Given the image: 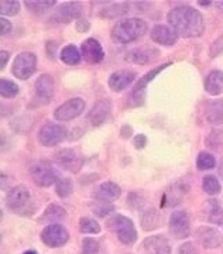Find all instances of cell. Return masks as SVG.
Returning <instances> with one entry per match:
<instances>
[{
  "instance_id": "2e32d148",
  "label": "cell",
  "mask_w": 223,
  "mask_h": 254,
  "mask_svg": "<svg viewBox=\"0 0 223 254\" xmlns=\"http://www.w3.org/2000/svg\"><path fill=\"white\" fill-rule=\"evenodd\" d=\"M197 240L199 245L205 249H218L222 245L223 239L219 230H216L214 227L202 226L198 229L197 232Z\"/></svg>"
},
{
  "instance_id": "9a60e30c",
  "label": "cell",
  "mask_w": 223,
  "mask_h": 254,
  "mask_svg": "<svg viewBox=\"0 0 223 254\" xmlns=\"http://www.w3.org/2000/svg\"><path fill=\"white\" fill-rule=\"evenodd\" d=\"M142 254H171L170 242L164 236L147 237L140 247Z\"/></svg>"
},
{
  "instance_id": "60d3db41",
  "label": "cell",
  "mask_w": 223,
  "mask_h": 254,
  "mask_svg": "<svg viewBox=\"0 0 223 254\" xmlns=\"http://www.w3.org/2000/svg\"><path fill=\"white\" fill-rule=\"evenodd\" d=\"M222 141H223L222 131H212V133H211V136L208 137V140H206L208 145H211L212 148H219V145L222 144Z\"/></svg>"
},
{
  "instance_id": "7dc6e473",
  "label": "cell",
  "mask_w": 223,
  "mask_h": 254,
  "mask_svg": "<svg viewBox=\"0 0 223 254\" xmlns=\"http://www.w3.org/2000/svg\"><path fill=\"white\" fill-rule=\"evenodd\" d=\"M7 61H9V53L1 50V51H0V68H1V69L6 66Z\"/></svg>"
},
{
  "instance_id": "f6af8a7d",
  "label": "cell",
  "mask_w": 223,
  "mask_h": 254,
  "mask_svg": "<svg viewBox=\"0 0 223 254\" xmlns=\"http://www.w3.org/2000/svg\"><path fill=\"white\" fill-rule=\"evenodd\" d=\"M147 144V138L144 134H139V136L134 137V147L136 148H144Z\"/></svg>"
},
{
  "instance_id": "484cf974",
  "label": "cell",
  "mask_w": 223,
  "mask_h": 254,
  "mask_svg": "<svg viewBox=\"0 0 223 254\" xmlns=\"http://www.w3.org/2000/svg\"><path fill=\"white\" fill-rule=\"evenodd\" d=\"M129 9H130L129 3H113V4H109L107 7L102 10L100 16L105 18H115L129 13Z\"/></svg>"
},
{
  "instance_id": "7bdbcfd3",
  "label": "cell",
  "mask_w": 223,
  "mask_h": 254,
  "mask_svg": "<svg viewBox=\"0 0 223 254\" xmlns=\"http://www.w3.org/2000/svg\"><path fill=\"white\" fill-rule=\"evenodd\" d=\"M10 31H11V23L6 18H0V34L1 36H7Z\"/></svg>"
},
{
  "instance_id": "d6986e66",
  "label": "cell",
  "mask_w": 223,
  "mask_h": 254,
  "mask_svg": "<svg viewBox=\"0 0 223 254\" xmlns=\"http://www.w3.org/2000/svg\"><path fill=\"white\" fill-rule=\"evenodd\" d=\"M136 79V73L127 69L116 71L109 78V88L113 92H122Z\"/></svg>"
},
{
  "instance_id": "83f0119b",
  "label": "cell",
  "mask_w": 223,
  "mask_h": 254,
  "mask_svg": "<svg viewBox=\"0 0 223 254\" xmlns=\"http://www.w3.org/2000/svg\"><path fill=\"white\" fill-rule=\"evenodd\" d=\"M161 223V215L155 210V209H150L147 210L143 215V219H142V226L146 232H150V230H154L157 227L160 226Z\"/></svg>"
},
{
  "instance_id": "52a82bcc",
  "label": "cell",
  "mask_w": 223,
  "mask_h": 254,
  "mask_svg": "<svg viewBox=\"0 0 223 254\" xmlns=\"http://www.w3.org/2000/svg\"><path fill=\"white\" fill-rule=\"evenodd\" d=\"M30 175L37 187H41V188L51 187L53 184H57L58 181L55 170L47 163L34 164L30 170Z\"/></svg>"
},
{
  "instance_id": "9c48e42d",
  "label": "cell",
  "mask_w": 223,
  "mask_h": 254,
  "mask_svg": "<svg viewBox=\"0 0 223 254\" xmlns=\"http://www.w3.org/2000/svg\"><path fill=\"white\" fill-rule=\"evenodd\" d=\"M68 239H70V235L67 229L61 226L60 223L48 225L41 232V240L48 247H61L68 242Z\"/></svg>"
},
{
  "instance_id": "5bb4252c",
  "label": "cell",
  "mask_w": 223,
  "mask_h": 254,
  "mask_svg": "<svg viewBox=\"0 0 223 254\" xmlns=\"http://www.w3.org/2000/svg\"><path fill=\"white\" fill-rule=\"evenodd\" d=\"M82 4L80 3H76V1H71V3H63L60 4L55 13H54L53 20L57 21V23H68L71 20H75L82 16Z\"/></svg>"
},
{
  "instance_id": "d4e9b609",
  "label": "cell",
  "mask_w": 223,
  "mask_h": 254,
  "mask_svg": "<svg viewBox=\"0 0 223 254\" xmlns=\"http://www.w3.org/2000/svg\"><path fill=\"white\" fill-rule=\"evenodd\" d=\"M205 89L208 93L218 96L223 93V72L222 71H212L206 76Z\"/></svg>"
},
{
  "instance_id": "d6a6232c",
  "label": "cell",
  "mask_w": 223,
  "mask_h": 254,
  "mask_svg": "<svg viewBox=\"0 0 223 254\" xmlns=\"http://www.w3.org/2000/svg\"><path fill=\"white\" fill-rule=\"evenodd\" d=\"M197 167L199 171H206V170H212L216 167V160L212 154L202 151L199 153L197 158Z\"/></svg>"
},
{
  "instance_id": "836d02e7",
  "label": "cell",
  "mask_w": 223,
  "mask_h": 254,
  "mask_svg": "<svg viewBox=\"0 0 223 254\" xmlns=\"http://www.w3.org/2000/svg\"><path fill=\"white\" fill-rule=\"evenodd\" d=\"M55 190L60 198H68L74 190V184L70 178H58L55 184Z\"/></svg>"
},
{
  "instance_id": "44dd1931",
  "label": "cell",
  "mask_w": 223,
  "mask_h": 254,
  "mask_svg": "<svg viewBox=\"0 0 223 254\" xmlns=\"http://www.w3.org/2000/svg\"><path fill=\"white\" fill-rule=\"evenodd\" d=\"M110 109H112V108H110V102H109V100H98V102L95 103V106L90 109V123H92L93 126H100V125H103V123L106 122V119L109 118V115H110Z\"/></svg>"
},
{
  "instance_id": "7a4b0ae2",
  "label": "cell",
  "mask_w": 223,
  "mask_h": 254,
  "mask_svg": "<svg viewBox=\"0 0 223 254\" xmlns=\"http://www.w3.org/2000/svg\"><path fill=\"white\" fill-rule=\"evenodd\" d=\"M146 31H147V23L143 18H125L117 21L112 27V38L119 44H129L143 37Z\"/></svg>"
},
{
  "instance_id": "4dcf8cb0",
  "label": "cell",
  "mask_w": 223,
  "mask_h": 254,
  "mask_svg": "<svg viewBox=\"0 0 223 254\" xmlns=\"http://www.w3.org/2000/svg\"><path fill=\"white\" fill-rule=\"evenodd\" d=\"M79 230L80 233H85V235H98L100 232V225L95 219L82 218L79 220Z\"/></svg>"
},
{
  "instance_id": "e575fe53",
  "label": "cell",
  "mask_w": 223,
  "mask_h": 254,
  "mask_svg": "<svg viewBox=\"0 0 223 254\" xmlns=\"http://www.w3.org/2000/svg\"><path fill=\"white\" fill-rule=\"evenodd\" d=\"M202 190H205V193H208V195H218L221 192V184H219L216 177L208 175L202 181Z\"/></svg>"
},
{
  "instance_id": "f1b7e54d",
  "label": "cell",
  "mask_w": 223,
  "mask_h": 254,
  "mask_svg": "<svg viewBox=\"0 0 223 254\" xmlns=\"http://www.w3.org/2000/svg\"><path fill=\"white\" fill-rule=\"evenodd\" d=\"M65 216H67V210L57 203L50 205L44 212V219L48 222H61L63 219H65Z\"/></svg>"
},
{
  "instance_id": "f546056e",
  "label": "cell",
  "mask_w": 223,
  "mask_h": 254,
  "mask_svg": "<svg viewBox=\"0 0 223 254\" xmlns=\"http://www.w3.org/2000/svg\"><path fill=\"white\" fill-rule=\"evenodd\" d=\"M90 208L93 210V213H95L96 216H99V218H105V216H107V215H110V213L115 212L113 203H110V202H107V200L96 199L92 203Z\"/></svg>"
},
{
  "instance_id": "681fc988",
  "label": "cell",
  "mask_w": 223,
  "mask_h": 254,
  "mask_svg": "<svg viewBox=\"0 0 223 254\" xmlns=\"http://www.w3.org/2000/svg\"><path fill=\"white\" fill-rule=\"evenodd\" d=\"M23 254H37V252H34V250H28V252H26V253Z\"/></svg>"
},
{
  "instance_id": "277c9868",
  "label": "cell",
  "mask_w": 223,
  "mask_h": 254,
  "mask_svg": "<svg viewBox=\"0 0 223 254\" xmlns=\"http://www.w3.org/2000/svg\"><path fill=\"white\" fill-rule=\"evenodd\" d=\"M109 226L117 235V239L126 246H132L137 240V230L133 222L123 215H115L109 220Z\"/></svg>"
},
{
  "instance_id": "30bf717a",
  "label": "cell",
  "mask_w": 223,
  "mask_h": 254,
  "mask_svg": "<svg viewBox=\"0 0 223 254\" xmlns=\"http://www.w3.org/2000/svg\"><path fill=\"white\" fill-rule=\"evenodd\" d=\"M170 65L171 63H167L164 64V65H161V66H157V68L151 69L150 72H147L143 78H140V79L137 81L136 86L133 88V92H132V102H133L134 106L143 105L144 99H146V86H147L158 73L162 72V71H164L167 66H170Z\"/></svg>"
},
{
  "instance_id": "b9f144b4",
  "label": "cell",
  "mask_w": 223,
  "mask_h": 254,
  "mask_svg": "<svg viewBox=\"0 0 223 254\" xmlns=\"http://www.w3.org/2000/svg\"><path fill=\"white\" fill-rule=\"evenodd\" d=\"M178 254H199V252H198V249L194 243L188 242V243H184L179 247Z\"/></svg>"
},
{
  "instance_id": "4316f807",
  "label": "cell",
  "mask_w": 223,
  "mask_h": 254,
  "mask_svg": "<svg viewBox=\"0 0 223 254\" xmlns=\"http://www.w3.org/2000/svg\"><path fill=\"white\" fill-rule=\"evenodd\" d=\"M60 58H61V61H63L64 64H67V65H76V64L80 61L82 55H80L79 50H78L76 47L70 44V46L64 47L63 50H61Z\"/></svg>"
},
{
  "instance_id": "ba28073f",
  "label": "cell",
  "mask_w": 223,
  "mask_h": 254,
  "mask_svg": "<svg viewBox=\"0 0 223 254\" xmlns=\"http://www.w3.org/2000/svg\"><path fill=\"white\" fill-rule=\"evenodd\" d=\"M85 110V100L80 98H72V99L64 102L61 106H58L54 112V118L60 122H70L78 118Z\"/></svg>"
},
{
  "instance_id": "6da1fadb",
  "label": "cell",
  "mask_w": 223,
  "mask_h": 254,
  "mask_svg": "<svg viewBox=\"0 0 223 254\" xmlns=\"http://www.w3.org/2000/svg\"><path fill=\"white\" fill-rule=\"evenodd\" d=\"M168 23L177 36L184 38H195L204 34L205 21L201 11L192 6H177L168 13Z\"/></svg>"
},
{
  "instance_id": "ffe728a7",
  "label": "cell",
  "mask_w": 223,
  "mask_h": 254,
  "mask_svg": "<svg viewBox=\"0 0 223 254\" xmlns=\"http://www.w3.org/2000/svg\"><path fill=\"white\" fill-rule=\"evenodd\" d=\"M189 185L185 181H177L175 184H172L168 190L164 195V200L168 206H175L178 205L179 202L182 200V198L187 195Z\"/></svg>"
},
{
  "instance_id": "8992f818",
  "label": "cell",
  "mask_w": 223,
  "mask_h": 254,
  "mask_svg": "<svg viewBox=\"0 0 223 254\" xmlns=\"http://www.w3.org/2000/svg\"><path fill=\"white\" fill-rule=\"evenodd\" d=\"M65 137H67L65 127L55 123H45L38 131V141L45 147H54L60 144L65 140Z\"/></svg>"
},
{
  "instance_id": "ab89813d",
  "label": "cell",
  "mask_w": 223,
  "mask_h": 254,
  "mask_svg": "<svg viewBox=\"0 0 223 254\" xmlns=\"http://www.w3.org/2000/svg\"><path fill=\"white\" fill-rule=\"evenodd\" d=\"M222 53H223V34L221 37H218L214 43H212L209 55H211V58H215V57L221 55Z\"/></svg>"
},
{
  "instance_id": "3957f363",
  "label": "cell",
  "mask_w": 223,
  "mask_h": 254,
  "mask_svg": "<svg viewBox=\"0 0 223 254\" xmlns=\"http://www.w3.org/2000/svg\"><path fill=\"white\" fill-rule=\"evenodd\" d=\"M7 206L18 216H31L36 212V202L33 199L31 190L24 185L11 188L7 193Z\"/></svg>"
},
{
  "instance_id": "1f68e13d",
  "label": "cell",
  "mask_w": 223,
  "mask_h": 254,
  "mask_svg": "<svg viewBox=\"0 0 223 254\" xmlns=\"http://www.w3.org/2000/svg\"><path fill=\"white\" fill-rule=\"evenodd\" d=\"M208 208H209V222H212L215 225H222L223 209L219 205V202H216V200L208 202Z\"/></svg>"
},
{
  "instance_id": "ac0fdd59",
  "label": "cell",
  "mask_w": 223,
  "mask_h": 254,
  "mask_svg": "<svg viewBox=\"0 0 223 254\" xmlns=\"http://www.w3.org/2000/svg\"><path fill=\"white\" fill-rule=\"evenodd\" d=\"M151 40L154 43H157V44H160V46H165V47H170L172 44H175L177 43V33L172 30L168 26H164V24H158V26H155V27L151 30Z\"/></svg>"
},
{
  "instance_id": "cb8c5ba5",
  "label": "cell",
  "mask_w": 223,
  "mask_h": 254,
  "mask_svg": "<svg viewBox=\"0 0 223 254\" xmlns=\"http://www.w3.org/2000/svg\"><path fill=\"white\" fill-rule=\"evenodd\" d=\"M120 195H122L120 187L116 185L115 182L110 181L100 184L98 188H96V190H95V198H96V199L107 200V202L120 198Z\"/></svg>"
},
{
  "instance_id": "8fae6325",
  "label": "cell",
  "mask_w": 223,
  "mask_h": 254,
  "mask_svg": "<svg viewBox=\"0 0 223 254\" xmlns=\"http://www.w3.org/2000/svg\"><path fill=\"white\" fill-rule=\"evenodd\" d=\"M55 157V163L58 164L63 170L70 171V173H78L83 164V160L75 150H60Z\"/></svg>"
},
{
  "instance_id": "f35d334b",
  "label": "cell",
  "mask_w": 223,
  "mask_h": 254,
  "mask_svg": "<svg viewBox=\"0 0 223 254\" xmlns=\"http://www.w3.org/2000/svg\"><path fill=\"white\" fill-rule=\"evenodd\" d=\"M99 253V243L96 240L86 237L82 242V253L80 254H98Z\"/></svg>"
},
{
  "instance_id": "7402d4cb",
  "label": "cell",
  "mask_w": 223,
  "mask_h": 254,
  "mask_svg": "<svg viewBox=\"0 0 223 254\" xmlns=\"http://www.w3.org/2000/svg\"><path fill=\"white\" fill-rule=\"evenodd\" d=\"M157 55H158V51L154 48H134L126 54V61L143 65V64H149L152 60H155Z\"/></svg>"
},
{
  "instance_id": "ee69618b",
  "label": "cell",
  "mask_w": 223,
  "mask_h": 254,
  "mask_svg": "<svg viewBox=\"0 0 223 254\" xmlns=\"http://www.w3.org/2000/svg\"><path fill=\"white\" fill-rule=\"evenodd\" d=\"M76 30H78L79 33L88 31V30H89V21L85 20V18H79V20L76 21Z\"/></svg>"
},
{
  "instance_id": "e0dca14e",
  "label": "cell",
  "mask_w": 223,
  "mask_h": 254,
  "mask_svg": "<svg viewBox=\"0 0 223 254\" xmlns=\"http://www.w3.org/2000/svg\"><path fill=\"white\" fill-rule=\"evenodd\" d=\"M34 91L37 98L43 103H48L54 95V79L51 75L43 73L38 76V79L34 83Z\"/></svg>"
},
{
  "instance_id": "bcb514c9",
  "label": "cell",
  "mask_w": 223,
  "mask_h": 254,
  "mask_svg": "<svg viewBox=\"0 0 223 254\" xmlns=\"http://www.w3.org/2000/svg\"><path fill=\"white\" fill-rule=\"evenodd\" d=\"M132 134H133V128L129 126V125H125V126L122 127V130H120V136L123 137V138H129Z\"/></svg>"
},
{
  "instance_id": "74e56055",
  "label": "cell",
  "mask_w": 223,
  "mask_h": 254,
  "mask_svg": "<svg viewBox=\"0 0 223 254\" xmlns=\"http://www.w3.org/2000/svg\"><path fill=\"white\" fill-rule=\"evenodd\" d=\"M55 4H57L55 1H26V7H28L34 13H38V14L48 11Z\"/></svg>"
},
{
  "instance_id": "4fadbf2b",
  "label": "cell",
  "mask_w": 223,
  "mask_h": 254,
  "mask_svg": "<svg viewBox=\"0 0 223 254\" xmlns=\"http://www.w3.org/2000/svg\"><path fill=\"white\" fill-rule=\"evenodd\" d=\"M170 232L175 239H185L189 236L191 226H189V219L184 210H177L171 215L170 218Z\"/></svg>"
},
{
  "instance_id": "d590c367",
  "label": "cell",
  "mask_w": 223,
  "mask_h": 254,
  "mask_svg": "<svg viewBox=\"0 0 223 254\" xmlns=\"http://www.w3.org/2000/svg\"><path fill=\"white\" fill-rule=\"evenodd\" d=\"M0 93H1L3 98H14L18 93V86L14 82L3 78L0 81Z\"/></svg>"
},
{
  "instance_id": "603a6c76",
  "label": "cell",
  "mask_w": 223,
  "mask_h": 254,
  "mask_svg": "<svg viewBox=\"0 0 223 254\" xmlns=\"http://www.w3.org/2000/svg\"><path fill=\"white\" fill-rule=\"evenodd\" d=\"M205 115L209 123L216 126L223 125V99L208 100L205 105Z\"/></svg>"
},
{
  "instance_id": "8d00e7d4",
  "label": "cell",
  "mask_w": 223,
  "mask_h": 254,
  "mask_svg": "<svg viewBox=\"0 0 223 254\" xmlns=\"http://www.w3.org/2000/svg\"><path fill=\"white\" fill-rule=\"evenodd\" d=\"M20 11V3L18 1H10V0H1L0 3V13L1 16H16Z\"/></svg>"
},
{
  "instance_id": "5b68a950",
  "label": "cell",
  "mask_w": 223,
  "mask_h": 254,
  "mask_svg": "<svg viewBox=\"0 0 223 254\" xmlns=\"http://www.w3.org/2000/svg\"><path fill=\"white\" fill-rule=\"evenodd\" d=\"M37 57L33 53H20L14 58V63L11 66V72L17 79H28L33 73L36 72Z\"/></svg>"
},
{
  "instance_id": "7c38bea8",
  "label": "cell",
  "mask_w": 223,
  "mask_h": 254,
  "mask_svg": "<svg viewBox=\"0 0 223 254\" xmlns=\"http://www.w3.org/2000/svg\"><path fill=\"white\" fill-rule=\"evenodd\" d=\"M82 58L89 64H99L105 58V50L96 38H88L80 46Z\"/></svg>"
},
{
  "instance_id": "c3c4849f",
  "label": "cell",
  "mask_w": 223,
  "mask_h": 254,
  "mask_svg": "<svg viewBox=\"0 0 223 254\" xmlns=\"http://www.w3.org/2000/svg\"><path fill=\"white\" fill-rule=\"evenodd\" d=\"M218 173H219V177L223 180V160L219 164V167H218Z\"/></svg>"
}]
</instances>
